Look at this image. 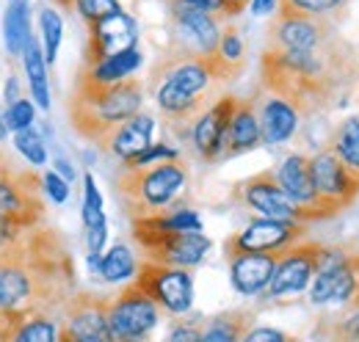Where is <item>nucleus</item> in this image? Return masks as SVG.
<instances>
[{
    "label": "nucleus",
    "instance_id": "nucleus-1",
    "mask_svg": "<svg viewBox=\"0 0 359 342\" xmlns=\"http://www.w3.org/2000/svg\"><path fill=\"white\" fill-rule=\"evenodd\" d=\"M351 75H357V55L337 36L315 50L266 47L260 55V88L293 105L299 116L323 111Z\"/></svg>",
    "mask_w": 359,
    "mask_h": 342
},
{
    "label": "nucleus",
    "instance_id": "nucleus-2",
    "mask_svg": "<svg viewBox=\"0 0 359 342\" xmlns=\"http://www.w3.org/2000/svg\"><path fill=\"white\" fill-rule=\"evenodd\" d=\"M141 105H144V83L138 78L100 86L89 81L83 72H78L75 88L69 94V122L81 138L102 149L105 141L114 135V130L122 128L135 114H141Z\"/></svg>",
    "mask_w": 359,
    "mask_h": 342
},
{
    "label": "nucleus",
    "instance_id": "nucleus-3",
    "mask_svg": "<svg viewBox=\"0 0 359 342\" xmlns=\"http://www.w3.org/2000/svg\"><path fill=\"white\" fill-rule=\"evenodd\" d=\"M188 182V171L180 160H163L152 166H122L116 177V199L125 215L147 218L166 213Z\"/></svg>",
    "mask_w": 359,
    "mask_h": 342
},
{
    "label": "nucleus",
    "instance_id": "nucleus-4",
    "mask_svg": "<svg viewBox=\"0 0 359 342\" xmlns=\"http://www.w3.org/2000/svg\"><path fill=\"white\" fill-rule=\"evenodd\" d=\"M130 229L147 262L191 271L210 252V238H205L202 232H175L166 221V213L135 218L130 221Z\"/></svg>",
    "mask_w": 359,
    "mask_h": 342
},
{
    "label": "nucleus",
    "instance_id": "nucleus-5",
    "mask_svg": "<svg viewBox=\"0 0 359 342\" xmlns=\"http://www.w3.org/2000/svg\"><path fill=\"white\" fill-rule=\"evenodd\" d=\"M0 215L22 232L45 224V179L39 171L14 166L0 177Z\"/></svg>",
    "mask_w": 359,
    "mask_h": 342
},
{
    "label": "nucleus",
    "instance_id": "nucleus-6",
    "mask_svg": "<svg viewBox=\"0 0 359 342\" xmlns=\"http://www.w3.org/2000/svg\"><path fill=\"white\" fill-rule=\"evenodd\" d=\"M133 285L147 299H152L172 315H185L194 306V276L185 268L158 265L144 259L135 271Z\"/></svg>",
    "mask_w": 359,
    "mask_h": 342
},
{
    "label": "nucleus",
    "instance_id": "nucleus-7",
    "mask_svg": "<svg viewBox=\"0 0 359 342\" xmlns=\"http://www.w3.org/2000/svg\"><path fill=\"white\" fill-rule=\"evenodd\" d=\"M161 306L147 299L133 282L119 293L108 296V329L114 342H144L161 320Z\"/></svg>",
    "mask_w": 359,
    "mask_h": 342
},
{
    "label": "nucleus",
    "instance_id": "nucleus-8",
    "mask_svg": "<svg viewBox=\"0 0 359 342\" xmlns=\"http://www.w3.org/2000/svg\"><path fill=\"white\" fill-rule=\"evenodd\" d=\"M302 240H307V224L257 218L243 232H235L226 238L224 254L226 262L238 254H273V252H285Z\"/></svg>",
    "mask_w": 359,
    "mask_h": 342
},
{
    "label": "nucleus",
    "instance_id": "nucleus-9",
    "mask_svg": "<svg viewBox=\"0 0 359 342\" xmlns=\"http://www.w3.org/2000/svg\"><path fill=\"white\" fill-rule=\"evenodd\" d=\"M172 17V44L185 47L196 55H210L222 42V20L188 0H163Z\"/></svg>",
    "mask_w": 359,
    "mask_h": 342
},
{
    "label": "nucleus",
    "instance_id": "nucleus-10",
    "mask_svg": "<svg viewBox=\"0 0 359 342\" xmlns=\"http://www.w3.org/2000/svg\"><path fill=\"white\" fill-rule=\"evenodd\" d=\"M326 246L315 243V240H302L285 252H279L276 271L271 276L269 287H266V299H285V296H299L313 285L315 273L320 268Z\"/></svg>",
    "mask_w": 359,
    "mask_h": 342
},
{
    "label": "nucleus",
    "instance_id": "nucleus-11",
    "mask_svg": "<svg viewBox=\"0 0 359 342\" xmlns=\"http://www.w3.org/2000/svg\"><path fill=\"white\" fill-rule=\"evenodd\" d=\"M310 169H313V182L315 191H318V199L334 215H340L346 207H351L357 202L359 177L329 146L310 158Z\"/></svg>",
    "mask_w": 359,
    "mask_h": 342
},
{
    "label": "nucleus",
    "instance_id": "nucleus-12",
    "mask_svg": "<svg viewBox=\"0 0 359 342\" xmlns=\"http://www.w3.org/2000/svg\"><path fill=\"white\" fill-rule=\"evenodd\" d=\"M235 196L252 207L255 213H260V218H273V221H296L304 224V213L302 207L282 191L276 171L266 169L260 174H252L249 179L235 185Z\"/></svg>",
    "mask_w": 359,
    "mask_h": 342
},
{
    "label": "nucleus",
    "instance_id": "nucleus-13",
    "mask_svg": "<svg viewBox=\"0 0 359 342\" xmlns=\"http://www.w3.org/2000/svg\"><path fill=\"white\" fill-rule=\"evenodd\" d=\"M86 47H83V67H97L111 55L128 53L138 42L135 20L125 11H116L105 20L86 25Z\"/></svg>",
    "mask_w": 359,
    "mask_h": 342
},
{
    "label": "nucleus",
    "instance_id": "nucleus-14",
    "mask_svg": "<svg viewBox=\"0 0 359 342\" xmlns=\"http://www.w3.org/2000/svg\"><path fill=\"white\" fill-rule=\"evenodd\" d=\"M332 25L326 17L313 14H279L271 20L266 47L273 50H315L332 39Z\"/></svg>",
    "mask_w": 359,
    "mask_h": 342
},
{
    "label": "nucleus",
    "instance_id": "nucleus-15",
    "mask_svg": "<svg viewBox=\"0 0 359 342\" xmlns=\"http://www.w3.org/2000/svg\"><path fill=\"white\" fill-rule=\"evenodd\" d=\"M276 179L282 185V191L302 207L304 224L310 221H323V218H334V213L318 199L313 182V169H310V158L307 155H290L282 160V166L276 169Z\"/></svg>",
    "mask_w": 359,
    "mask_h": 342
},
{
    "label": "nucleus",
    "instance_id": "nucleus-16",
    "mask_svg": "<svg viewBox=\"0 0 359 342\" xmlns=\"http://www.w3.org/2000/svg\"><path fill=\"white\" fill-rule=\"evenodd\" d=\"M235 108H238V97L232 94H222L199 119L191 130V138H194V146L199 152L202 160L213 163V160H222L226 149V135H229V122L235 116Z\"/></svg>",
    "mask_w": 359,
    "mask_h": 342
},
{
    "label": "nucleus",
    "instance_id": "nucleus-17",
    "mask_svg": "<svg viewBox=\"0 0 359 342\" xmlns=\"http://www.w3.org/2000/svg\"><path fill=\"white\" fill-rule=\"evenodd\" d=\"M276 262H279V252L273 254H238L229 259V279H232V287L252 299V296H263L266 287H269L271 276L276 271Z\"/></svg>",
    "mask_w": 359,
    "mask_h": 342
},
{
    "label": "nucleus",
    "instance_id": "nucleus-18",
    "mask_svg": "<svg viewBox=\"0 0 359 342\" xmlns=\"http://www.w3.org/2000/svg\"><path fill=\"white\" fill-rule=\"evenodd\" d=\"M152 132H155V119L141 111L133 119H128L122 128L114 130V135L105 141L102 149L111 152L114 158H119L122 163H130L152 146Z\"/></svg>",
    "mask_w": 359,
    "mask_h": 342
},
{
    "label": "nucleus",
    "instance_id": "nucleus-19",
    "mask_svg": "<svg viewBox=\"0 0 359 342\" xmlns=\"http://www.w3.org/2000/svg\"><path fill=\"white\" fill-rule=\"evenodd\" d=\"M257 102V119H260V132H263V144H285L293 138V132L299 130V114L293 105H287L279 97H266V100H255Z\"/></svg>",
    "mask_w": 359,
    "mask_h": 342
},
{
    "label": "nucleus",
    "instance_id": "nucleus-20",
    "mask_svg": "<svg viewBox=\"0 0 359 342\" xmlns=\"http://www.w3.org/2000/svg\"><path fill=\"white\" fill-rule=\"evenodd\" d=\"M260 144H263V132H260V119H257V102L238 97V108H235V116L229 122L224 158H235V155L252 152Z\"/></svg>",
    "mask_w": 359,
    "mask_h": 342
},
{
    "label": "nucleus",
    "instance_id": "nucleus-21",
    "mask_svg": "<svg viewBox=\"0 0 359 342\" xmlns=\"http://www.w3.org/2000/svg\"><path fill=\"white\" fill-rule=\"evenodd\" d=\"M3 34H6V50L8 58H22L25 44L31 42V8L28 0H8L6 20H3Z\"/></svg>",
    "mask_w": 359,
    "mask_h": 342
},
{
    "label": "nucleus",
    "instance_id": "nucleus-22",
    "mask_svg": "<svg viewBox=\"0 0 359 342\" xmlns=\"http://www.w3.org/2000/svg\"><path fill=\"white\" fill-rule=\"evenodd\" d=\"M141 58H144L141 50L133 47V50H128V53H119V55L105 58V61L97 64V67H81V72H83L89 81H94V83L111 86V83H119V81H128L135 69L141 67Z\"/></svg>",
    "mask_w": 359,
    "mask_h": 342
},
{
    "label": "nucleus",
    "instance_id": "nucleus-23",
    "mask_svg": "<svg viewBox=\"0 0 359 342\" xmlns=\"http://www.w3.org/2000/svg\"><path fill=\"white\" fill-rule=\"evenodd\" d=\"M11 342H58L61 331L45 312H20L8 329Z\"/></svg>",
    "mask_w": 359,
    "mask_h": 342
},
{
    "label": "nucleus",
    "instance_id": "nucleus-24",
    "mask_svg": "<svg viewBox=\"0 0 359 342\" xmlns=\"http://www.w3.org/2000/svg\"><path fill=\"white\" fill-rule=\"evenodd\" d=\"M22 64H25V75H28V88H31V97L36 100V105L47 111L50 108V86H47V61L45 53L39 42L31 36V42L25 44V53H22Z\"/></svg>",
    "mask_w": 359,
    "mask_h": 342
},
{
    "label": "nucleus",
    "instance_id": "nucleus-25",
    "mask_svg": "<svg viewBox=\"0 0 359 342\" xmlns=\"http://www.w3.org/2000/svg\"><path fill=\"white\" fill-rule=\"evenodd\" d=\"M249 329H252V315L243 309H232L213 317L202 329V342H241Z\"/></svg>",
    "mask_w": 359,
    "mask_h": 342
},
{
    "label": "nucleus",
    "instance_id": "nucleus-26",
    "mask_svg": "<svg viewBox=\"0 0 359 342\" xmlns=\"http://www.w3.org/2000/svg\"><path fill=\"white\" fill-rule=\"evenodd\" d=\"M135 271H138V265H135L133 252L125 243H116L100 256V273L97 276L108 285H119V282L135 279Z\"/></svg>",
    "mask_w": 359,
    "mask_h": 342
},
{
    "label": "nucleus",
    "instance_id": "nucleus-27",
    "mask_svg": "<svg viewBox=\"0 0 359 342\" xmlns=\"http://www.w3.org/2000/svg\"><path fill=\"white\" fill-rule=\"evenodd\" d=\"M329 149L354 171L359 177V119H346L340 128L334 130L332 141H329Z\"/></svg>",
    "mask_w": 359,
    "mask_h": 342
},
{
    "label": "nucleus",
    "instance_id": "nucleus-28",
    "mask_svg": "<svg viewBox=\"0 0 359 342\" xmlns=\"http://www.w3.org/2000/svg\"><path fill=\"white\" fill-rule=\"evenodd\" d=\"M39 25H42V42H45V61L53 64L55 55H58V44H61V36H64V20L58 11L53 8H42L39 14Z\"/></svg>",
    "mask_w": 359,
    "mask_h": 342
},
{
    "label": "nucleus",
    "instance_id": "nucleus-29",
    "mask_svg": "<svg viewBox=\"0 0 359 342\" xmlns=\"http://www.w3.org/2000/svg\"><path fill=\"white\" fill-rule=\"evenodd\" d=\"M14 146H17V152H20L31 166H45L47 163L45 138L39 135V130L36 128H28V130L14 132Z\"/></svg>",
    "mask_w": 359,
    "mask_h": 342
},
{
    "label": "nucleus",
    "instance_id": "nucleus-30",
    "mask_svg": "<svg viewBox=\"0 0 359 342\" xmlns=\"http://www.w3.org/2000/svg\"><path fill=\"white\" fill-rule=\"evenodd\" d=\"M81 218H83V229H91V226H97V224L105 221V213H102V196H100L97 182H94L91 174L83 177V207H81Z\"/></svg>",
    "mask_w": 359,
    "mask_h": 342
},
{
    "label": "nucleus",
    "instance_id": "nucleus-31",
    "mask_svg": "<svg viewBox=\"0 0 359 342\" xmlns=\"http://www.w3.org/2000/svg\"><path fill=\"white\" fill-rule=\"evenodd\" d=\"M343 0H279L276 11L279 14H313V17H326L329 11L340 8Z\"/></svg>",
    "mask_w": 359,
    "mask_h": 342
},
{
    "label": "nucleus",
    "instance_id": "nucleus-32",
    "mask_svg": "<svg viewBox=\"0 0 359 342\" xmlns=\"http://www.w3.org/2000/svg\"><path fill=\"white\" fill-rule=\"evenodd\" d=\"M34 116H36L34 102H31V100H17L14 105H8V108H6L3 122H6V130L20 132V130L34 128Z\"/></svg>",
    "mask_w": 359,
    "mask_h": 342
},
{
    "label": "nucleus",
    "instance_id": "nucleus-33",
    "mask_svg": "<svg viewBox=\"0 0 359 342\" xmlns=\"http://www.w3.org/2000/svg\"><path fill=\"white\" fill-rule=\"evenodd\" d=\"M75 11L81 14V20L86 25H91L97 20H105V17L116 14V11H122V3L119 0H78Z\"/></svg>",
    "mask_w": 359,
    "mask_h": 342
},
{
    "label": "nucleus",
    "instance_id": "nucleus-34",
    "mask_svg": "<svg viewBox=\"0 0 359 342\" xmlns=\"http://www.w3.org/2000/svg\"><path fill=\"white\" fill-rule=\"evenodd\" d=\"M219 53L224 55L229 64H241V67L246 64V58H243V42H241V34H238L235 25H226L224 31H222Z\"/></svg>",
    "mask_w": 359,
    "mask_h": 342
},
{
    "label": "nucleus",
    "instance_id": "nucleus-35",
    "mask_svg": "<svg viewBox=\"0 0 359 342\" xmlns=\"http://www.w3.org/2000/svg\"><path fill=\"white\" fill-rule=\"evenodd\" d=\"M163 160H177V149H172L169 144H152L147 152H141L135 160L122 163V166H152V163H163Z\"/></svg>",
    "mask_w": 359,
    "mask_h": 342
},
{
    "label": "nucleus",
    "instance_id": "nucleus-36",
    "mask_svg": "<svg viewBox=\"0 0 359 342\" xmlns=\"http://www.w3.org/2000/svg\"><path fill=\"white\" fill-rule=\"evenodd\" d=\"M166 221L175 232H202V218L194 213V210H169Z\"/></svg>",
    "mask_w": 359,
    "mask_h": 342
},
{
    "label": "nucleus",
    "instance_id": "nucleus-37",
    "mask_svg": "<svg viewBox=\"0 0 359 342\" xmlns=\"http://www.w3.org/2000/svg\"><path fill=\"white\" fill-rule=\"evenodd\" d=\"M42 179H45V193L55 202V205H64V202L69 199V182H67L61 174L47 171Z\"/></svg>",
    "mask_w": 359,
    "mask_h": 342
},
{
    "label": "nucleus",
    "instance_id": "nucleus-38",
    "mask_svg": "<svg viewBox=\"0 0 359 342\" xmlns=\"http://www.w3.org/2000/svg\"><path fill=\"white\" fill-rule=\"evenodd\" d=\"M241 342H296V340H293V337H287V334H285V331H279V329L257 326V329H249Z\"/></svg>",
    "mask_w": 359,
    "mask_h": 342
},
{
    "label": "nucleus",
    "instance_id": "nucleus-39",
    "mask_svg": "<svg viewBox=\"0 0 359 342\" xmlns=\"http://www.w3.org/2000/svg\"><path fill=\"white\" fill-rule=\"evenodd\" d=\"M105 240H108V221H102V224L86 229V249H89V256H102Z\"/></svg>",
    "mask_w": 359,
    "mask_h": 342
},
{
    "label": "nucleus",
    "instance_id": "nucleus-40",
    "mask_svg": "<svg viewBox=\"0 0 359 342\" xmlns=\"http://www.w3.org/2000/svg\"><path fill=\"white\" fill-rule=\"evenodd\" d=\"M166 342H202V329L196 323H177Z\"/></svg>",
    "mask_w": 359,
    "mask_h": 342
},
{
    "label": "nucleus",
    "instance_id": "nucleus-41",
    "mask_svg": "<svg viewBox=\"0 0 359 342\" xmlns=\"http://www.w3.org/2000/svg\"><path fill=\"white\" fill-rule=\"evenodd\" d=\"M20 235H22V229H20V226H14L8 218H3V215H0V249H6L8 243H14Z\"/></svg>",
    "mask_w": 359,
    "mask_h": 342
},
{
    "label": "nucleus",
    "instance_id": "nucleus-42",
    "mask_svg": "<svg viewBox=\"0 0 359 342\" xmlns=\"http://www.w3.org/2000/svg\"><path fill=\"white\" fill-rule=\"evenodd\" d=\"M188 3H194V6H199L205 11H210V14H216L222 22H229L224 14V0H188Z\"/></svg>",
    "mask_w": 359,
    "mask_h": 342
},
{
    "label": "nucleus",
    "instance_id": "nucleus-43",
    "mask_svg": "<svg viewBox=\"0 0 359 342\" xmlns=\"http://www.w3.org/2000/svg\"><path fill=\"white\" fill-rule=\"evenodd\" d=\"M276 6H279V0H252V14L263 17V14L276 11Z\"/></svg>",
    "mask_w": 359,
    "mask_h": 342
},
{
    "label": "nucleus",
    "instance_id": "nucleus-44",
    "mask_svg": "<svg viewBox=\"0 0 359 342\" xmlns=\"http://www.w3.org/2000/svg\"><path fill=\"white\" fill-rule=\"evenodd\" d=\"M252 0H224V14H226V20H235L246 6H249Z\"/></svg>",
    "mask_w": 359,
    "mask_h": 342
},
{
    "label": "nucleus",
    "instance_id": "nucleus-45",
    "mask_svg": "<svg viewBox=\"0 0 359 342\" xmlns=\"http://www.w3.org/2000/svg\"><path fill=\"white\" fill-rule=\"evenodd\" d=\"M3 94H6V105H14L17 100H22V97H20V86H17V78H8V81H6V91H3Z\"/></svg>",
    "mask_w": 359,
    "mask_h": 342
},
{
    "label": "nucleus",
    "instance_id": "nucleus-46",
    "mask_svg": "<svg viewBox=\"0 0 359 342\" xmlns=\"http://www.w3.org/2000/svg\"><path fill=\"white\" fill-rule=\"evenodd\" d=\"M53 171H55V174H64V179H67V182H72V179H75V169H72L64 158H55V169Z\"/></svg>",
    "mask_w": 359,
    "mask_h": 342
},
{
    "label": "nucleus",
    "instance_id": "nucleus-47",
    "mask_svg": "<svg viewBox=\"0 0 359 342\" xmlns=\"http://www.w3.org/2000/svg\"><path fill=\"white\" fill-rule=\"evenodd\" d=\"M14 166H17V163L11 160V155H8V152L0 146V177H3V174H6L8 169H14Z\"/></svg>",
    "mask_w": 359,
    "mask_h": 342
},
{
    "label": "nucleus",
    "instance_id": "nucleus-48",
    "mask_svg": "<svg viewBox=\"0 0 359 342\" xmlns=\"http://www.w3.org/2000/svg\"><path fill=\"white\" fill-rule=\"evenodd\" d=\"M53 3L61 6L64 11H75V3H78V0H53Z\"/></svg>",
    "mask_w": 359,
    "mask_h": 342
},
{
    "label": "nucleus",
    "instance_id": "nucleus-49",
    "mask_svg": "<svg viewBox=\"0 0 359 342\" xmlns=\"http://www.w3.org/2000/svg\"><path fill=\"white\" fill-rule=\"evenodd\" d=\"M8 317H11V312H0V331L6 329V323H8Z\"/></svg>",
    "mask_w": 359,
    "mask_h": 342
},
{
    "label": "nucleus",
    "instance_id": "nucleus-50",
    "mask_svg": "<svg viewBox=\"0 0 359 342\" xmlns=\"http://www.w3.org/2000/svg\"><path fill=\"white\" fill-rule=\"evenodd\" d=\"M58 342H75V340L69 337V331H67V329H61V337H58Z\"/></svg>",
    "mask_w": 359,
    "mask_h": 342
}]
</instances>
